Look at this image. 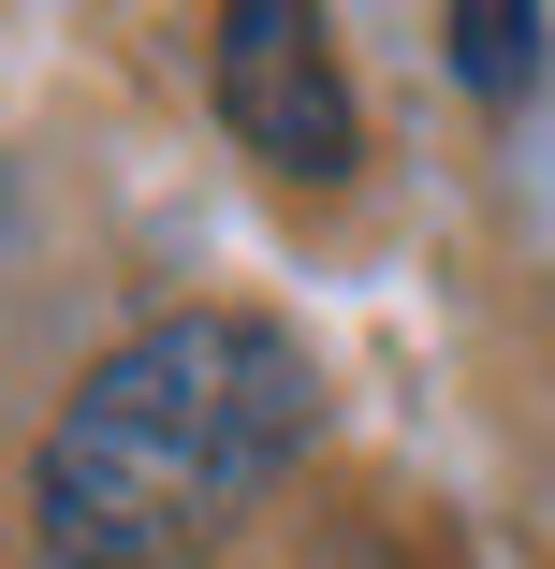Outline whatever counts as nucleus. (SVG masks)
<instances>
[{"mask_svg":"<svg viewBox=\"0 0 555 569\" xmlns=\"http://www.w3.org/2000/svg\"><path fill=\"white\" fill-rule=\"evenodd\" d=\"M321 423V380L278 321L249 307H176L147 336H118L73 409L44 423V555L59 569H190Z\"/></svg>","mask_w":555,"mask_h":569,"instance_id":"f257e3e1","label":"nucleus"},{"mask_svg":"<svg viewBox=\"0 0 555 569\" xmlns=\"http://www.w3.org/2000/svg\"><path fill=\"white\" fill-rule=\"evenodd\" d=\"M219 118L278 176H351V147H366L351 73L321 44V16H293V0H235V16H219Z\"/></svg>","mask_w":555,"mask_h":569,"instance_id":"f03ea898","label":"nucleus"},{"mask_svg":"<svg viewBox=\"0 0 555 569\" xmlns=\"http://www.w3.org/2000/svg\"><path fill=\"white\" fill-rule=\"evenodd\" d=\"M454 73H468L483 102H512V88L541 73V16H512V0H454Z\"/></svg>","mask_w":555,"mask_h":569,"instance_id":"7ed1b4c3","label":"nucleus"}]
</instances>
